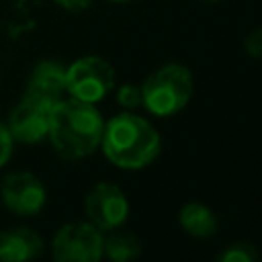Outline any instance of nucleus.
<instances>
[{
  "instance_id": "nucleus-1",
  "label": "nucleus",
  "mask_w": 262,
  "mask_h": 262,
  "mask_svg": "<svg viewBox=\"0 0 262 262\" xmlns=\"http://www.w3.org/2000/svg\"><path fill=\"white\" fill-rule=\"evenodd\" d=\"M102 129L104 121L92 102L59 98L51 108L47 135L61 158L80 160L90 156L100 145Z\"/></svg>"
},
{
  "instance_id": "nucleus-2",
  "label": "nucleus",
  "mask_w": 262,
  "mask_h": 262,
  "mask_svg": "<svg viewBox=\"0 0 262 262\" xmlns=\"http://www.w3.org/2000/svg\"><path fill=\"white\" fill-rule=\"evenodd\" d=\"M100 147L106 160L117 168L141 170L158 158L162 141L147 119L121 113L104 123Z\"/></svg>"
},
{
  "instance_id": "nucleus-3",
  "label": "nucleus",
  "mask_w": 262,
  "mask_h": 262,
  "mask_svg": "<svg viewBox=\"0 0 262 262\" xmlns=\"http://www.w3.org/2000/svg\"><path fill=\"white\" fill-rule=\"evenodd\" d=\"M194 90L192 74L182 63H166L151 72L141 84V106L156 117L180 113Z\"/></svg>"
},
{
  "instance_id": "nucleus-4",
  "label": "nucleus",
  "mask_w": 262,
  "mask_h": 262,
  "mask_svg": "<svg viewBox=\"0 0 262 262\" xmlns=\"http://www.w3.org/2000/svg\"><path fill=\"white\" fill-rule=\"evenodd\" d=\"M113 88L115 70L106 59L98 55L80 57L66 70V92L72 98L96 104Z\"/></svg>"
},
{
  "instance_id": "nucleus-5",
  "label": "nucleus",
  "mask_w": 262,
  "mask_h": 262,
  "mask_svg": "<svg viewBox=\"0 0 262 262\" xmlns=\"http://www.w3.org/2000/svg\"><path fill=\"white\" fill-rule=\"evenodd\" d=\"M104 237L94 223H68L51 244V254L57 262H96L102 258Z\"/></svg>"
},
{
  "instance_id": "nucleus-6",
  "label": "nucleus",
  "mask_w": 262,
  "mask_h": 262,
  "mask_svg": "<svg viewBox=\"0 0 262 262\" xmlns=\"http://www.w3.org/2000/svg\"><path fill=\"white\" fill-rule=\"evenodd\" d=\"M84 211L90 223H94L100 231H111L119 229L127 221L129 201L117 184L98 182L88 190L84 199Z\"/></svg>"
},
{
  "instance_id": "nucleus-7",
  "label": "nucleus",
  "mask_w": 262,
  "mask_h": 262,
  "mask_svg": "<svg viewBox=\"0 0 262 262\" xmlns=\"http://www.w3.org/2000/svg\"><path fill=\"white\" fill-rule=\"evenodd\" d=\"M55 102L25 94V98L16 104V108L10 115L8 131L12 139H18L23 143H37L49 133V119L51 108Z\"/></svg>"
},
{
  "instance_id": "nucleus-8",
  "label": "nucleus",
  "mask_w": 262,
  "mask_h": 262,
  "mask_svg": "<svg viewBox=\"0 0 262 262\" xmlns=\"http://www.w3.org/2000/svg\"><path fill=\"white\" fill-rule=\"evenodd\" d=\"M2 203L16 215H37L45 205V186L31 172H12L2 182Z\"/></svg>"
},
{
  "instance_id": "nucleus-9",
  "label": "nucleus",
  "mask_w": 262,
  "mask_h": 262,
  "mask_svg": "<svg viewBox=\"0 0 262 262\" xmlns=\"http://www.w3.org/2000/svg\"><path fill=\"white\" fill-rule=\"evenodd\" d=\"M43 252V239L29 227H12L0 233V260H31Z\"/></svg>"
},
{
  "instance_id": "nucleus-10",
  "label": "nucleus",
  "mask_w": 262,
  "mask_h": 262,
  "mask_svg": "<svg viewBox=\"0 0 262 262\" xmlns=\"http://www.w3.org/2000/svg\"><path fill=\"white\" fill-rule=\"evenodd\" d=\"M66 92V68L57 61H41L33 70L27 92L31 96H39L51 102H57Z\"/></svg>"
},
{
  "instance_id": "nucleus-11",
  "label": "nucleus",
  "mask_w": 262,
  "mask_h": 262,
  "mask_svg": "<svg viewBox=\"0 0 262 262\" xmlns=\"http://www.w3.org/2000/svg\"><path fill=\"white\" fill-rule=\"evenodd\" d=\"M178 223L188 235L199 239H207L217 233V215L203 203H186L178 211Z\"/></svg>"
},
{
  "instance_id": "nucleus-12",
  "label": "nucleus",
  "mask_w": 262,
  "mask_h": 262,
  "mask_svg": "<svg viewBox=\"0 0 262 262\" xmlns=\"http://www.w3.org/2000/svg\"><path fill=\"white\" fill-rule=\"evenodd\" d=\"M141 254V244L139 239L129 233V231H117L111 229V235L104 237V246H102V256L115 260V262H125V260H133Z\"/></svg>"
},
{
  "instance_id": "nucleus-13",
  "label": "nucleus",
  "mask_w": 262,
  "mask_h": 262,
  "mask_svg": "<svg viewBox=\"0 0 262 262\" xmlns=\"http://www.w3.org/2000/svg\"><path fill=\"white\" fill-rule=\"evenodd\" d=\"M260 258V252L256 250L254 244L250 242H235V244H229L219 256L217 260L221 262H254Z\"/></svg>"
},
{
  "instance_id": "nucleus-14",
  "label": "nucleus",
  "mask_w": 262,
  "mask_h": 262,
  "mask_svg": "<svg viewBox=\"0 0 262 262\" xmlns=\"http://www.w3.org/2000/svg\"><path fill=\"white\" fill-rule=\"evenodd\" d=\"M117 102L125 108H137L141 106V86L135 84H123L117 90Z\"/></svg>"
},
{
  "instance_id": "nucleus-15",
  "label": "nucleus",
  "mask_w": 262,
  "mask_h": 262,
  "mask_svg": "<svg viewBox=\"0 0 262 262\" xmlns=\"http://www.w3.org/2000/svg\"><path fill=\"white\" fill-rule=\"evenodd\" d=\"M244 49L252 57H262V27L248 33V37L244 39Z\"/></svg>"
},
{
  "instance_id": "nucleus-16",
  "label": "nucleus",
  "mask_w": 262,
  "mask_h": 262,
  "mask_svg": "<svg viewBox=\"0 0 262 262\" xmlns=\"http://www.w3.org/2000/svg\"><path fill=\"white\" fill-rule=\"evenodd\" d=\"M10 156H12V135L8 127L0 123V168L10 160Z\"/></svg>"
},
{
  "instance_id": "nucleus-17",
  "label": "nucleus",
  "mask_w": 262,
  "mask_h": 262,
  "mask_svg": "<svg viewBox=\"0 0 262 262\" xmlns=\"http://www.w3.org/2000/svg\"><path fill=\"white\" fill-rule=\"evenodd\" d=\"M61 8H66V10H82V8H86L92 0H55Z\"/></svg>"
},
{
  "instance_id": "nucleus-18",
  "label": "nucleus",
  "mask_w": 262,
  "mask_h": 262,
  "mask_svg": "<svg viewBox=\"0 0 262 262\" xmlns=\"http://www.w3.org/2000/svg\"><path fill=\"white\" fill-rule=\"evenodd\" d=\"M111 2H129V0H111Z\"/></svg>"
},
{
  "instance_id": "nucleus-19",
  "label": "nucleus",
  "mask_w": 262,
  "mask_h": 262,
  "mask_svg": "<svg viewBox=\"0 0 262 262\" xmlns=\"http://www.w3.org/2000/svg\"><path fill=\"white\" fill-rule=\"evenodd\" d=\"M203 2H219V0H203Z\"/></svg>"
}]
</instances>
